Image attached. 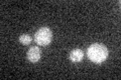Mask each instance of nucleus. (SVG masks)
Returning a JSON list of instances; mask_svg holds the SVG:
<instances>
[{"label":"nucleus","instance_id":"obj_1","mask_svg":"<svg viewBox=\"0 0 121 80\" xmlns=\"http://www.w3.org/2000/svg\"><path fill=\"white\" fill-rule=\"evenodd\" d=\"M87 55H88L91 61H93L94 63L100 64L107 59L108 49L106 48V46L103 44L94 43L92 45H90V47L88 48Z\"/></svg>","mask_w":121,"mask_h":80},{"label":"nucleus","instance_id":"obj_2","mask_svg":"<svg viewBox=\"0 0 121 80\" xmlns=\"http://www.w3.org/2000/svg\"><path fill=\"white\" fill-rule=\"evenodd\" d=\"M35 42L41 45V46H45V45L50 44L52 39V32L50 28L48 27H41L36 31L35 35Z\"/></svg>","mask_w":121,"mask_h":80},{"label":"nucleus","instance_id":"obj_3","mask_svg":"<svg viewBox=\"0 0 121 80\" xmlns=\"http://www.w3.org/2000/svg\"><path fill=\"white\" fill-rule=\"evenodd\" d=\"M40 58V50L37 46H31L27 51V59L30 62L35 63Z\"/></svg>","mask_w":121,"mask_h":80},{"label":"nucleus","instance_id":"obj_4","mask_svg":"<svg viewBox=\"0 0 121 80\" xmlns=\"http://www.w3.org/2000/svg\"><path fill=\"white\" fill-rule=\"evenodd\" d=\"M69 57H70L71 61L80 62L83 60V58H84V52H83L81 49H74V50L71 51Z\"/></svg>","mask_w":121,"mask_h":80},{"label":"nucleus","instance_id":"obj_5","mask_svg":"<svg viewBox=\"0 0 121 80\" xmlns=\"http://www.w3.org/2000/svg\"><path fill=\"white\" fill-rule=\"evenodd\" d=\"M19 41L22 44L28 45L30 42H31V37H30L28 34H22V35L19 37Z\"/></svg>","mask_w":121,"mask_h":80}]
</instances>
